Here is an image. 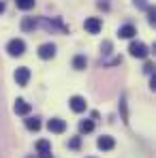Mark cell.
Returning <instances> with one entry per match:
<instances>
[{
  "mask_svg": "<svg viewBox=\"0 0 156 158\" xmlns=\"http://www.w3.org/2000/svg\"><path fill=\"white\" fill-rule=\"evenodd\" d=\"M41 158H53V156H52V152H45V154H41Z\"/></svg>",
  "mask_w": 156,
  "mask_h": 158,
  "instance_id": "cell-21",
  "label": "cell"
},
{
  "mask_svg": "<svg viewBox=\"0 0 156 158\" xmlns=\"http://www.w3.org/2000/svg\"><path fill=\"white\" fill-rule=\"evenodd\" d=\"M148 19H150V24H154L156 22V11L152 6H148Z\"/></svg>",
  "mask_w": 156,
  "mask_h": 158,
  "instance_id": "cell-17",
  "label": "cell"
},
{
  "mask_svg": "<svg viewBox=\"0 0 156 158\" xmlns=\"http://www.w3.org/2000/svg\"><path fill=\"white\" fill-rule=\"evenodd\" d=\"M47 128L52 132H58V135H60V132L66 131V124H64V120H60V118H52V120L47 122Z\"/></svg>",
  "mask_w": 156,
  "mask_h": 158,
  "instance_id": "cell-4",
  "label": "cell"
},
{
  "mask_svg": "<svg viewBox=\"0 0 156 158\" xmlns=\"http://www.w3.org/2000/svg\"><path fill=\"white\" fill-rule=\"evenodd\" d=\"M83 28H86V32H90V34H99L101 28H103V24H101L99 17H88V19L83 22Z\"/></svg>",
  "mask_w": 156,
  "mask_h": 158,
  "instance_id": "cell-2",
  "label": "cell"
},
{
  "mask_svg": "<svg viewBox=\"0 0 156 158\" xmlns=\"http://www.w3.org/2000/svg\"><path fill=\"white\" fill-rule=\"evenodd\" d=\"M6 52L11 53V56H22V53L26 52V43L22 39H11L9 45H6Z\"/></svg>",
  "mask_w": 156,
  "mask_h": 158,
  "instance_id": "cell-1",
  "label": "cell"
},
{
  "mask_svg": "<svg viewBox=\"0 0 156 158\" xmlns=\"http://www.w3.org/2000/svg\"><path fill=\"white\" fill-rule=\"evenodd\" d=\"M118 34H120V39H133L137 34V30H135V26H130V24H124V26H120Z\"/></svg>",
  "mask_w": 156,
  "mask_h": 158,
  "instance_id": "cell-9",
  "label": "cell"
},
{
  "mask_svg": "<svg viewBox=\"0 0 156 158\" xmlns=\"http://www.w3.org/2000/svg\"><path fill=\"white\" fill-rule=\"evenodd\" d=\"M39 56H41L43 60L53 58V56H56V45H53V43H45V45H41V47H39Z\"/></svg>",
  "mask_w": 156,
  "mask_h": 158,
  "instance_id": "cell-5",
  "label": "cell"
},
{
  "mask_svg": "<svg viewBox=\"0 0 156 158\" xmlns=\"http://www.w3.org/2000/svg\"><path fill=\"white\" fill-rule=\"evenodd\" d=\"M130 56H135V58H148V47L143 45V43H139V41H133L129 47Z\"/></svg>",
  "mask_w": 156,
  "mask_h": 158,
  "instance_id": "cell-3",
  "label": "cell"
},
{
  "mask_svg": "<svg viewBox=\"0 0 156 158\" xmlns=\"http://www.w3.org/2000/svg\"><path fill=\"white\" fill-rule=\"evenodd\" d=\"M2 11H4V2H0V13H2Z\"/></svg>",
  "mask_w": 156,
  "mask_h": 158,
  "instance_id": "cell-22",
  "label": "cell"
},
{
  "mask_svg": "<svg viewBox=\"0 0 156 158\" xmlns=\"http://www.w3.org/2000/svg\"><path fill=\"white\" fill-rule=\"evenodd\" d=\"M152 69H154V64H152V62H148V64H145V73H150V75H152Z\"/></svg>",
  "mask_w": 156,
  "mask_h": 158,
  "instance_id": "cell-19",
  "label": "cell"
},
{
  "mask_svg": "<svg viewBox=\"0 0 156 158\" xmlns=\"http://www.w3.org/2000/svg\"><path fill=\"white\" fill-rule=\"evenodd\" d=\"M69 105H71V109H73L75 113H81V111H86V101H83L81 96H73V98L69 101Z\"/></svg>",
  "mask_w": 156,
  "mask_h": 158,
  "instance_id": "cell-8",
  "label": "cell"
},
{
  "mask_svg": "<svg viewBox=\"0 0 156 158\" xmlns=\"http://www.w3.org/2000/svg\"><path fill=\"white\" fill-rule=\"evenodd\" d=\"M86 64H88V62H86V58H83V56H77V58L73 60V66L79 69V71H81V69H86Z\"/></svg>",
  "mask_w": 156,
  "mask_h": 158,
  "instance_id": "cell-15",
  "label": "cell"
},
{
  "mask_svg": "<svg viewBox=\"0 0 156 158\" xmlns=\"http://www.w3.org/2000/svg\"><path fill=\"white\" fill-rule=\"evenodd\" d=\"M15 113H19V115H28L30 113V105H28L24 98H17L15 101Z\"/></svg>",
  "mask_w": 156,
  "mask_h": 158,
  "instance_id": "cell-10",
  "label": "cell"
},
{
  "mask_svg": "<svg viewBox=\"0 0 156 158\" xmlns=\"http://www.w3.org/2000/svg\"><path fill=\"white\" fill-rule=\"evenodd\" d=\"M15 4H17V9H22V11H30V9L34 6V0H15Z\"/></svg>",
  "mask_w": 156,
  "mask_h": 158,
  "instance_id": "cell-14",
  "label": "cell"
},
{
  "mask_svg": "<svg viewBox=\"0 0 156 158\" xmlns=\"http://www.w3.org/2000/svg\"><path fill=\"white\" fill-rule=\"evenodd\" d=\"M79 131L81 132H92L94 131V122H92V120H81V122H79Z\"/></svg>",
  "mask_w": 156,
  "mask_h": 158,
  "instance_id": "cell-13",
  "label": "cell"
},
{
  "mask_svg": "<svg viewBox=\"0 0 156 158\" xmlns=\"http://www.w3.org/2000/svg\"><path fill=\"white\" fill-rule=\"evenodd\" d=\"M26 128L28 131H39V128H41V120H39V118H28Z\"/></svg>",
  "mask_w": 156,
  "mask_h": 158,
  "instance_id": "cell-12",
  "label": "cell"
},
{
  "mask_svg": "<svg viewBox=\"0 0 156 158\" xmlns=\"http://www.w3.org/2000/svg\"><path fill=\"white\" fill-rule=\"evenodd\" d=\"M34 26H36V22H34V17H26V19L22 22V28H24V30H32Z\"/></svg>",
  "mask_w": 156,
  "mask_h": 158,
  "instance_id": "cell-16",
  "label": "cell"
},
{
  "mask_svg": "<svg viewBox=\"0 0 156 158\" xmlns=\"http://www.w3.org/2000/svg\"><path fill=\"white\" fill-rule=\"evenodd\" d=\"M135 6H139V9H148V2H145V0H135Z\"/></svg>",
  "mask_w": 156,
  "mask_h": 158,
  "instance_id": "cell-18",
  "label": "cell"
},
{
  "mask_svg": "<svg viewBox=\"0 0 156 158\" xmlns=\"http://www.w3.org/2000/svg\"><path fill=\"white\" fill-rule=\"evenodd\" d=\"M71 148L77 150V148H79V139H73V141H71Z\"/></svg>",
  "mask_w": 156,
  "mask_h": 158,
  "instance_id": "cell-20",
  "label": "cell"
},
{
  "mask_svg": "<svg viewBox=\"0 0 156 158\" xmlns=\"http://www.w3.org/2000/svg\"><path fill=\"white\" fill-rule=\"evenodd\" d=\"M28 79H30V71H28L26 66H22V69L15 71V81H17V85H26Z\"/></svg>",
  "mask_w": 156,
  "mask_h": 158,
  "instance_id": "cell-6",
  "label": "cell"
},
{
  "mask_svg": "<svg viewBox=\"0 0 156 158\" xmlns=\"http://www.w3.org/2000/svg\"><path fill=\"white\" fill-rule=\"evenodd\" d=\"M96 145H99V150H113L116 141H113V137H109V135H103V137L96 141Z\"/></svg>",
  "mask_w": 156,
  "mask_h": 158,
  "instance_id": "cell-7",
  "label": "cell"
},
{
  "mask_svg": "<svg viewBox=\"0 0 156 158\" xmlns=\"http://www.w3.org/2000/svg\"><path fill=\"white\" fill-rule=\"evenodd\" d=\"M36 150H39V154L52 152V143H49L47 139H41V141H36Z\"/></svg>",
  "mask_w": 156,
  "mask_h": 158,
  "instance_id": "cell-11",
  "label": "cell"
}]
</instances>
